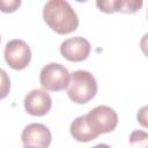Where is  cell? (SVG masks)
I'll use <instances>...</instances> for the list:
<instances>
[{"mask_svg": "<svg viewBox=\"0 0 148 148\" xmlns=\"http://www.w3.org/2000/svg\"><path fill=\"white\" fill-rule=\"evenodd\" d=\"M3 57L7 65L15 69L21 71L28 67L31 60V51L29 45L22 39H12L6 44Z\"/></svg>", "mask_w": 148, "mask_h": 148, "instance_id": "obj_5", "label": "cell"}, {"mask_svg": "<svg viewBox=\"0 0 148 148\" xmlns=\"http://www.w3.org/2000/svg\"><path fill=\"white\" fill-rule=\"evenodd\" d=\"M97 92L95 76L88 71H75L69 75L67 95L76 104H84L91 101Z\"/></svg>", "mask_w": 148, "mask_h": 148, "instance_id": "obj_2", "label": "cell"}, {"mask_svg": "<svg viewBox=\"0 0 148 148\" xmlns=\"http://www.w3.org/2000/svg\"><path fill=\"white\" fill-rule=\"evenodd\" d=\"M43 18L45 23L57 34L67 35L77 29L79 17L65 0H50L43 9Z\"/></svg>", "mask_w": 148, "mask_h": 148, "instance_id": "obj_1", "label": "cell"}, {"mask_svg": "<svg viewBox=\"0 0 148 148\" xmlns=\"http://www.w3.org/2000/svg\"><path fill=\"white\" fill-rule=\"evenodd\" d=\"M10 90V80L8 74L0 68V99H3L8 96Z\"/></svg>", "mask_w": 148, "mask_h": 148, "instance_id": "obj_11", "label": "cell"}, {"mask_svg": "<svg viewBox=\"0 0 148 148\" xmlns=\"http://www.w3.org/2000/svg\"><path fill=\"white\" fill-rule=\"evenodd\" d=\"M23 148H32V147H25V146H24V147H23Z\"/></svg>", "mask_w": 148, "mask_h": 148, "instance_id": "obj_14", "label": "cell"}, {"mask_svg": "<svg viewBox=\"0 0 148 148\" xmlns=\"http://www.w3.org/2000/svg\"><path fill=\"white\" fill-rule=\"evenodd\" d=\"M99 10L104 13L121 12L126 14L136 13L142 7V1L138 0H114V1H97L96 2Z\"/></svg>", "mask_w": 148, "mask_h": 148, "instance_id": "obj_9", "label": "cell"}, {"mask_svg": "<svg viewBox=\"0 0 148 148\" xmlns=\"http://www.w3.org/2000/svg\"><path fill=\"white\" fill-rule=\"evenodd\" d=\"M90 50H91L90 43L86 38L80 36L68 38L64 40L60 45L61 56L65 59L74 62L86 60L90 53Z\"/></svg>", "mask_w": 148, "mask_h": 148, "instance_id": "obj_7", "label": "cell"}, {"mask_svg": "<svg viewBox=\"0 0 148 148\" xmlns=\"http://www.w3.org/2000/svg\"><path fill=\"white\" fill-rule=\"evenodd\" d=\"M69 132H71V135L79 142H89L97 138V135L88 126L84 114L75 118L72 121Z\"/></svg>", "mask_w": 148, "mask_h": 148, "instance_id": "obj_10", "label": "cell"}, {"mask_svg": "<svg viewBox=\"0 0 148 148\" xmlns=\"http://www.w3.org/2000/svg\"><path fill=\"white\" fill-rule=\"evenodd\" d=\"M0 42H1V37H0Z\"/></svg>", "mask_w": 148, "mask_h": 148, "instance_id": "obj_15", "label": "cell"}, {"mask_svg": "<svg viewBox=\"0 0 148 148\" xmlns=\"http://www.w3.org/2000/svg\"><path fill=\"white\" fill-rule=\"evenodd\" d=\"M92 148H111L109 145H105V143H99V145H96L95 147Z\"/></svg>", "mask_w": 148, "mask_h": 148, "instance_id": "obj_13", "label": "cell"}, {"mask_svg": "<svg viewBox=\"0 0 148 148\" xmlns=\"http://www.w3.org/2000/svg\"><path fill=\"white\" fill-rule=\"evenodd\" d=\"M21 140L25 147L47 148L51 143L52 135L45 125L32 123L24 127L21 134Z\"/></svg>", "mask_w": 148, "mask_h": 148, "instance_id": "obj_6", "label": "cell"}, {"mask_svg": "<svg viewBox=\"0 0 148 148\" xmlns=\"http://www.w3.org/2000/svg\"><path fill=\"white\" fill-rule=\"evenodd\" d=\"M21 6V0H0V10L3 13H13Z\"/></svg>", "mask_w": 148, "mask_h": 148, "instance_id": "obj_12", "label": "cell"}, {"mask_svg": "<svg viewBox=\"0 0 148 148\" xmlns=\"http://www.w3.org/2000/svg\"><path fill=\"white\" fill-rule=\"evenodd\" d=\"M39 82L44 90L60 91L67 88L69 82L68 69L57 62H50L45 65L39 74Z\"/></svg>", "mask_w": 148, "mask_h": 148, "instance_id": "obj_4", "label": "cell"}, {"mask_svg": "<svg viewBox=\"0 0 148 148\" xmlns=\"http://www.w3.org/2000/svg\"><path fill=\"white\" fill-rule=\"evenodd\" d=\"M84 116L88 126L97 136L99 134L112 132L118 125L117 112L106 105H98Z\"/></svg>", "mask_w": 148, "mask_h": 148, "instance_id": "obj_3", "label": "cell"}, {"mask_svg": "<svg viewBox=\"0 0 148 148\" xmlns=\"http://www.w3.org/2000/svg\"><path fill=\"white\" fill-rule=\"evenodd\" d=\"M52 106V99L44 89H34L24 97V109L31 116H45Z\"/></svg>", "mask_w": 148, "mask_h": 148, "instance_id": "obj_8", "label": "cell"}]
</instances>
